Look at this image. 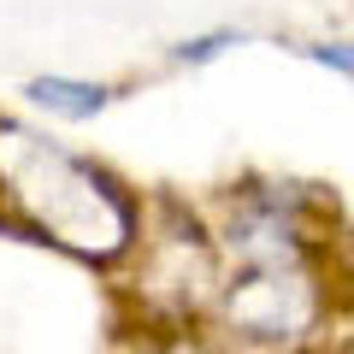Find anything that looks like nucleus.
Masks as SVG:
<instances>
[{"label": "nucleus", "instance_id": "nucleus-1", "mask_svg": "<svg viewBox=\"0 0 354 354\" xmlns=\"http://www.w3.org/2000/svg\"><path fill=\"white\" fill-rule=\"evenodd\" d=\"M0 177L6 195L24 207V218L48 242L77 254H118L130 236V207L113 195L106 177H95L83 160L59 153L53 142L6 130L0 142Z\"/></svg>", "mask_w": 354, "mask_h": 354}, {"label": "nucleus", "instance_id": "nucleus-4", "mask_svg": "<svg viewBox=\"0 0 354 354\" xmlns=\"http://www.w3.org/2000/svg\"><path fill=\"white\" fill-rule=\"evenodd\" d=\"M313 59L319 65H337V71L354 77V41H325V48H313Z\"/></svg>", "mask_w": 354, "mask_h": 354}, {"label": "nucleus", "instance_id": "nucleus-2", "mask_svg": "<svg viewBox=\"0 0 354 354\" xmlns=\"http://www.w3.org/2000/svg\"><path fill=\"white\" fill-rule=\"evenodd\" d=\"M225 319L242 337H260V342L295 337V330L313 319V283H307L301 266H290V260H254L248 278L230 283Z\"/></svg>", "mask_w": 354, "mask_h": 354}, {"label": "nucleus", "instance_id": "nucleus-5", "mask_svg": "<svg viewBox=\"0 0 354 354\" xmlns=\"http://www.w3.org/2000/svg\"><path fill=\"white\" fill-rule=\"evenodd\" d=\"M165 354H207V348H195V342H177V348H165Z\"/></svg>", "mask_w": 354, "mask_h": 354}, {"label": "nucleus", "instance_id": "nucleus-3", "mask_svg": "<svg viewBox=\"0 0 354 354\" xmlns=\"http://www.w3.org/2000/svg\"><path fill=\"white\" fill-rule=\"evenodd\" d=\"M30 101L48 106V113H65V118H88V113L106 106V88L101 83H71V77H36Z\"/></svg>", "mask_w": 354, "mask_h": 354}]
</instances>
